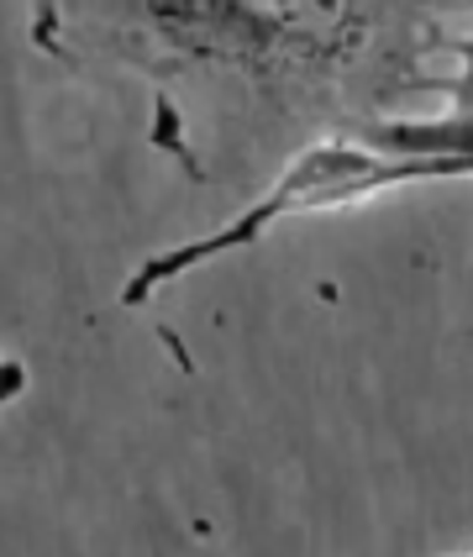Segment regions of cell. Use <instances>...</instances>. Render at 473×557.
<instances>
[{"label":"cell","instance_id":"1","mask_svg":"<svg viewBox=\"0 0 473 557\" xmlns=\"http://www.w3.org/2000/svg\"><path fill=\"white\" fill-rule=\"evenodd\" d=\"M473 0H32V42L153 100L148 143L195 180L237 132H358L437 95Z\"/></svg>","mask_w":473,"mask_h":557},{"label":"cell","instance_id":"2","mask_svg":"<svg viewBox=\"0 0 473 557\" xmlns=\"http://www.w3.org/2000/svg\"><path fill=\"white\" fill-rule=\"evenodd\" d=\"M400 185H432V174L415 163V158L384 153L369 137L358 132H337V137H315L311 148L284 163V174L263 195H252L248 206L232 221H221L216 232L206 237H189V243H174L163 252H148L122 284V306L142 310L153 306L169 284H179L185 274L216 263V258H232L242 248H258L279 221L311 216V211H343V206H358V200H374L384 189Z\"/></svg>","mask_w":473,"mask_h":557},{"label":"cell","instance_id":"3","mask_svg":"<svg viewBox=\"0 0 473 557\" xmlns=\"http://www.w3.org/2000/svg\"><path fill=\"white\" fill-rule=\"evenodd\" d=\"M437 100L441 106L432 116H389L358 126V137H369L384 153L426 163L432 180H473V32L452 37Z\"/></svg>","mask_w":473,"mask_h":557},{"label":"cell","instance_id":"4","mask_svg":"<svg viewBox=\"0 0 473 557\" xmlns=\"http://www.w3.org/2000/svg\"><path fill=\"white\" fill-rule=\"evenodd\" d=\"M27 384H32V369L16 358V352H5V347H0V410H5L11 400H22V395H27Z\"/></svg>","mask_w":473,"mask_h":557},{"label":"cell","instance_id":"5","mask_svg":"<svg viewBox=\"0 0 473 557\" xmlns=\"http://www.w3.org/2000/svg\"><path fill=\"white\" fill-rule=\"evenodd\" d=\"M458 557H473V553H458Z\"/></svg>","mask_w":473,"mask_h":557}]
</instances>
